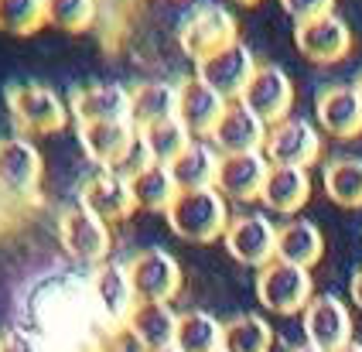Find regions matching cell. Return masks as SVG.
I'll use <instances>...</instances> for the list:
<instances>
[{
	"mask_svg": "<svg viewBox=\"0 0 362 352\" xmlns=\"http://www.w3.org/2000/svg\"><path fill=\"white\" fill-rule=\"evenodd\" d=\"M168 226L185 243H212L226 236L229 229V199L219 188H199V192H181L175 206L164 212Z\"/></svg>",
	"mask_w": 362,
	"mask_h": 352,
	"instance_id": "obj_1",
	"label": "cell"
},
{
	"mask_svg": "<svg viewBox=\"0 0 362 352\" xmlns=\"http://www.w3.org/2000/svg\"><path fill=\"white\" fill-rule=\"evenodd\" d=\"M7 110H11V120L24 134H59L69 127V117H72L69 103L52 86L41 83L14 86L7 93Z\"/></svg>",
	"mask_w": 362,
	"mask_h": 352,
	"instance_id": "obj_2",
	"label": "cell"
},
{
	"mask_svg": "<svg viewBox=\"0 0 362 352\" xmlns=\"http://www.w3.org/2000/svg\"><path fill=\"white\" fill-rule=\"evenodd\" d=\"M59 240L62 250L86 267H100L110 260V250H113V233L110 223H103L100 216H93L86 206H69L59 216Z\"/></svg>",
	"mask_w": 362,
	"mask_h": 352,
	"instance_id": "obj_3",
	"label": "cell"
},
{
	"mask_svg": "<svg viewBox=\"0 0 362 352\" xmlns=\"http://www.w3.org/2000/svg\"><path fill=\"white\" fill-rule=\"evenodd\" d=\"M236 14L222 4H199L192 7L185 18H181V28H178V42H181V52L188 59H205L212 52H219L222 45L236 42Z\"/></svg>",
	"mask_w": 362,
	"mask_h": 352,
	"instance_id": "obj_4",
	"label": "cell"
},
{
	"mask_svg": "<svg viewBox=\"0 0 362 352\" xmlns=\"http://www.w3.org/2000/svg\"><path fill=\"white\" fill-rule=\"evenodd\" d=\"M257 298L267 311H277V315H298L311 305L315 298V284H311V270L294 267V264H284L274 260L257 274Z\"/></svg>",
	"mask_w": 362,
	"mask_h": 352,
	"instance_id": "obj_5",
	"label": "cell"
},
{
	"mask_svg": "<svg viewBox=\"0 0 362 352\" xmlns=\"http://www.w3.org/2000/svg\"><path fill=\"white\" fill-rule=\"evenodd\" d=\"M257 65L260 62H257L253 48L236 38V42L222 45L219 52H212V55L199 59V62H195V76L233 103V100H240L243 89L250 86L253 72H257Z\"/></svg>",
	"mask_w": 362,
	"mask_h": 352,
	"instance_id": "obj_6",
	"label": "cell"
},
{
	"mask_svg": "<svg viewBox=\"0 0 362 352\" xmlns=\"http://www.w3.org/2000/svg\"><path fill=\"white\" fill-rule=\"evenodd\" d=\"M263 154L270 165L281 168H311L322 158V134L318 127L304 117H284L281 124H270Z\"/></svg>",
	"mask_w": 362,
	"mask_h": 352,
	"instance_id": "obj_7",
	"label": "cell"
},
{
	"mask_svg": "<svg viewBox=\"0 0 362 352\" xmlns=\"http://www.w3.org/2000/svg\"><path fill=\"white\" fill-rule=\"evenodd\" d=\"M229 257L243 267L263 270L267 264L277 260V226L263 212H243L229 219V229L222 236Z\"/></svg>",
	"mask_w": 362,
	"mask_h": 352,
	"instance_id": "obj_8",
	"label": "cell"
},
{
	"mask_svg": "<svg viewBox=\"0 0 362 352\" xmlns=\"http://www.w3.org/2000/svg\"><path fill=\"white\" fill-rule=\"evenodd\" d=\"M45 161L24 134L0 137V192L11 199H35L41 188Z\"/></svg>",
	"mask_w": 362,
	"mask_h": 352,
	"instance_id": "obj_9",
	"label": "cell"
},
{
	"mask_svg": "<svg viewBox=\"0 0 362 352\" xmlns=\"http://www.w3.org/2000/svg\"><path fill=\"white\" fill-rule=\"evenodd\" d=\"M240 103L246 110H253L267 127L281 124L284 117H291V106H294V83H291V76L284 72L281 65L260 62L250 86L243 89Z\"/></svg>",
	"mask_w": 362,
	"mask_h": 352,
	"instance_id": "obj_10",
	"label": "cell"
},
{
	"mask_svg": "<svg viewBox=\"0 0 362 352\" xmlns=\"http://www.w3.org/2000/svg\"><path fill=\"white\" fill-rule=\"evenodd\" d=\"M130 281L137 291V301H164L171 305L181 291V264L168 250H141L130 257Z\"/></svg>",
	"mask_w": 362,
	"mask_h": 352,
	"instance_id": "obj_11",
	"label": "cell"
},
{
	"mask_svg": "<svg viewBox=\"0 0 362 352\" xmlns=\"http://www.w3.org/2000/svg\"><path fill=\"white\" fill-rule=\"evenodd\" d=\"M304 342L322 352H339L352 339V315L335 294H315L304 308Z\"/></svg>",
	"mask_w": 362,
	"mask_h": 352,
	"instance_id": "obj_12",
	"label": "cell"
},
{
	"mask_svg": "<svg viewBox=\"0 0 362 352\" xmlns=\"http://www.w3.org/2000/svg\"><path fill=\"white\" fill-rule=\"evenodd\" d=\"M79 206H86L93 216H100L103 223H123L137 212L134 202V188L127 178H120L117 171L100 168L93 171L79 188Z\"/></svg>",
	"mask_w": 362,
	"mask_h": 352,
	"instance_id": "obj_13",
	"label": "cell"
},
{
	"mask_svg": "<svg viewBox=\"0 0 362 352\" xmlns=\"http://www.w3.org/2000/svg\"><path fill=\"white\" fill-rule=\"evenodd\" d=\"M294 45L301 52L304 59L318 65H328V62H339L349 55L352 48V31L345 18H339L335 11L332 14H322L315 21H304V24H294Z\"/></svg>",
	"mask_w": 362,
	"mask_h": 352,
	"instance_id": "obj_14",
	"label": "cell"
},
{
	"mask_svg": "<svg viewBox=\"0 0 362 352\" xmlns=\"http://www.w3.org/2000/svg\"><path fill=\"white\" fill-rule=\"evenodd\" d=\"M89 291H93V301L103 311V318L113 322V325H127L130 311L141 305L137 291H134V281H130V270L117 264V260H106V264L93 270Z\"/></svg>",
	"mask_w": 362,
	"mask_h": 352,
	"instance_id": "obj_15",
	"label": "cell"
},
{
	"mask_svg": "<svg viewBox=\"0 0 362 352\" xmlns=\"http://www.w3.org/2000/svg\"><path fill=\"white\" fill-rule=\"evenodd\" d=\"M315 117L328 137L352 141L362 134V100L356 86H325L315 100Z\"/></svg>",
	"mask_w": 362,
	"mask_h": 352,
	"instance_id": "obj_16",
	"label": "cell"
},
{
	"mask_svg": "<svg viewBox=\"0 0 362 352\" xmlns=\"http://www.w3.org/2000/svg\"><path fill=\"white\" fill-rule=\"evenodd\" d=\"M267 130L270 127L263 124L253 110H246L240 100H233L226 106L222 120L216 124V130L209 134V141H212V147L219 151L222 158L226 154H250V151H263Z\"/></svg>",
	"mask_w": 362,
	"mask_h": 352,
	"instance_id": "obj_17",
	"label": "cell"
},
{
	"mask_svg": "<svg viewBox=\"0 0 362 352\" xmlns=\"http://www.w3.org/2000/svg\"><path fill=\"white\" fill-rule=\"evenodd\" d=\"M267 175H270V161H267L263 151L226 154L219 165V175H216V188L229 202H257Z\"/></svg>",
	"mask_w": 362,
	"mask_h": 352,
	"instance_id": "obj_18",
	"label": "cell"
},
{
	"mask_svg": "<svg viewBox=\"0 0 362 352\" xmlns=\"http://www.w3.org/2000/svg\"><path fill=\"white\" fill-rule=\"evenodd\" d=\"M72 120L79 124H110V120H130V86L120 83H93L79 86L72 96Z\"/></svg>",
	"mask_w": 362,
	"mask_h": 352,
	"instance_id": "obj_19",
	"label": "cell"
},
{
	"mask_svg": "<svg viewBox=\"0 0 362 352\" xmlns=\"http://www.w3.org/2000/svg\"><path fill=\"white\" fill-rule=\"evenodd\" d=\"M226 106H229V100L219 96L212 86H205L199 76L178 83V120L188 127L192 137H199V141H209V134H212L216 124L222 120Z\"/></svg>",
	"mask_w": 362,
	"mask_h": 352,
	"instance_id": "obj_20",
	"label": "cell"
},
{
	"mask_svg": "<svg viewBox=\"0 0 362 352\" xmlns=\"http://www.w3.org/2000/svg\"><path fill=\"white\" fill-rule=\"evenodd\" d=\"M178 322L181 315L164 301H141L127 318V335L141 346V352L151 349H168L178 339Z\"/></svg>",
	"mask_w": 362,
	"mask_h": 352,
	"instance_id": "obj_21",
	"label": "cell"
},
{
	"mask_svg": "<svg viewBox=\"0 0 362 352\" xmlns=\"http://www.w3.org/2000/svg\"><path fill=\"white\" fill-rule=\"evenodd\" d=\"M76 134H79L82 151H86L96 165L113 168L123 154L134 147L141 130L130 124V120H110V124H79Z\"/></svg>",
	"mask_w": 362,
	"mask_h": 352,
	"instance_id": "obj_22",
	"label": "cell"
},
{
	"mask_svg": "<svg viewBox=\"0 0 362 352\" xmlns=\"http://www.w3.org/2000/svg\"><path fill=\"white\" fill-rule=\"evenodd\" d=\"M175 117H178V83L147 79V83L130 86V124L137 130H147Z\"/></svg>",
	"mask_w": 362,
	"mask_h": 352,
	"instance_id": "obj_23",
	"label": "cell"
},
{
	"mask_svg": "<svg viewBox=\"0 0 362 352\" xmlns=\"http://www.w3.org/2000/svg\"><path fill=\"white\" fill-rule=\"evenodd\" d=\"M308 195H311V175H308V168L270 165V175H267L263 192H260V202L270 209V212L294 216V212L304 209Z\"/></svg>",
	"mask_w": 362,
	"mask_h": 352,
	"instance_id": "obj_24",
	"label": "cell"
},
{
	"mask_svg": "<svg viewBox=\"0 0 362 352\" xmlns=\"http://www.w3.org/2000/svg\"><path fill=\"white\" fill-rule=\"evenodd\" d=\"M325 253V236L311 219H287L277 226V260L311 270Z\"/></svg>",
	"mask_w": 362,
	"mask_h": 352,
	"instance_id": "obj_25",
	"label": "cell"
},
{
	"mask_svg": "<svg viewBox=\"0 0 362 352\" xmlns=\"http://www.w3.org/2000/svg\"><path fill=\"white\" fill-rule=\"evenodd\" d=\"M222 154L212 147V141H192L188 151L171 165V175L178 182L181 192H199V188H216V175H219Z\"/></svg>",
	"mask_w": 362,
	"mask_h": 352,
	"instance_id": "obj_26",
	"label": "cell"
},
{
	"mask_svg": "<svg viewBox=\"0 0 362 352\" xmlns=\"http://www.w3.org/2000/svg\"><path fill=\"white\" fill-rule=\"evenodd\" d=\"M130 188H134L137 209H144V212H168L181 195V188L168 165H147L137 178H130Z\"/></svg>",
	"mask_w": 362,
	"mask_h": 352,
	"instance_id": "obj_27",
	"label": "cell"
},
{
	"mask_svg": "<svg viewBox=\"0 0 362 352\" xmlns=\"http://www.w3.org/2000/svg\"><path fill=\"white\" fill-rule=\"evenodd\" d=\"M325 195L342 209H362V158H332L322 168Z\"/></svg>",
	"mask_w": 362,
	"mask_h": 352,
	"instance_id": "obj_28",
	"label": "cell"
},
{
	"mask_svg": "<svg viewBox=\"0 0 362 352\" xmlns=\"http://www.w3.org/2000/svg\"><path fill=\"white\" fill-rule=\"evenodd\" d=\"M222 329H226V322H219L212 311L192 308L181 315L175 346L181 352H216L222 349Z\"/></svg>",
	"mask_w": 362,
	"mask_h": 352,
	"instance_id": "obj_29",
	"label": "cell"
},
{
	"mask_svg": "<svg viewBox=\"0 0 362 352\" xmlns=\"http://www.w3.org/2000/svg\"><path fill=\"white\" fill-rule=\"evenodd\" d=\"M222 349L226 352H270L274 349V329L260 315H236L222 329Z\"/></svg>",
	"mask_w": 362,
	"mask_h": 352,
	"instance_id": "obj_30",
	"label": "cell"
},
{
	"mask_svg": "<svg viewBox=\"0 0 362 352\" xmlns=\"http://www.w3.org/2000/svg\"><path fill=\"white\" fill-rule=\"evenodd\" d=\"M141 141L154 165L171 168L181 154L188 151V144H192L195 137H192V130L175 117V120H164V124H154V127H147V130H141Z\"/></svg>",
	"mask_w": 362,
	"mask_h": 352,
	"instance_id": "obj_31",
	"label": "cell"
},
{
	"mask_svg": "<svg viewBox=\"0 0 362 352\" xmlns=\"http://www.w3.org/2000/svg\"><path fill=\"white\" fill-rule=\"evenodd\" d=\"M96 0H45V24L59 31H86L96 24Z\"/></svg>",
	"mask_w": 362,
	"mask_h": 352,
	"instance_id": "obj_32",
	"label": "cell"
},
{
	"mask_svg": "<svg viewBox=\"0 0 362 352\" xmlns=\"http://www.w3.org/2000/svg\"><path fill=\"white\" fill-rule=\"evenodd\" d=\"M45 24V0H0V31L31 35Z\"/></svg>",
	"mask_w": 362,
	"mask_h": 352,
	"instance_id": "obj_33",
	"label": "cell"
},
{
	"mask_svg": "<svg viewBox=\"0 0 362 352\" xmlns=\"http://www.w3.org/2000/svg\"><path fill=\"white\" fill-rule=\"evenodd\" d=\"M281 7L294 18V24H304L322 18V14H332L335 0H281Z\"/></svg>",
	"mask_w": 362,
	"mask_h": 352,
	"instance_id": "obj_34",
	"label": "cell"
},
{
	"mask_svg": "<svg viewBox=\"0 0 362 352\" xmlns=\"http://www.w3.org/2000/svg\"><path fill=\"white\" fill-rule=\"evenodd\" d=\"M4 352H41L31 332H11L4 339Z\"/></svg>",
	"mask_w": 362,
	"mask_h": 352,
	"instance_id": "obj_35",
	"label": "cell"
},
{
	"mask_svg": "<svg viewBox=\"0 0 362 352\" xmlns=\"http://www.w3.org/2000/svg\"><path fill=\"white\" fill-rule=\"evenodd\" d=\"M349 294H352V301L362 308V267L356 270V277H352V284H349Z\"/></svg>",
	"mask_w": 362,
	"mask_h": 352,
	"instance_id": "obj_36",
	"label": "cell"
},
{
	"mask_svg": "<svg viewBox=\"0 0 362 352\" xmlns=\"http://www.w3.org/2000/svg\"><path fill=\"white\" fill-rule=\"evenodd\" d=\"M287 352H322V349H315V346H308V342H301V346H294V349H287Z\"/></svg>",
	"mask_w": 362,
	"mask_h": 352,
	"instance_id": "obj_37",
	"label": "cell"
},
{
	"mask_svg": "<svg viewBox=\"0 0 362 352\" xmlns=\"http://www.w3.org/2000/svg\"><path fill=\"white\" fill-rule=\"evenodd\" d=\"M339 352H362V346H359V342H349V346H345V349H339Z\"/></svg>",
	"mask_w": 362,
	"mask_h": 352,
	"instance_id": "obj_38",
	"label": "cell"
},
{
	"mask_svg": "<svg viewBox=\"0 0 362 352\" xmlns=\"http://www.w3.org/2000/svg\"><path fill=\"white\" fill-rule=\"evenodd\" d=\"M352 86H356V93H359V100H362V76H359V79H356Z\"/></svg>",
	"mask_w": 362,
	"mask_h": 352,
	"instance_id": "obj_39",
	"label": "cell"
},
{
	"mask_svg": "<svg viewBox=\"0 0 362 352\" xmlns=\"http://www.w3.org/2000/svg\"><path fill=\"white\" fill-rule=\"evenodd\" d=\"M151 352H181L178 346H168V349H151Z\"/></svg>",
	"mask_w": 362,
	"mask_h": 352,
	"instance_id": "obj_40",
	"label": "cell"
},
{
	"mask_svg": "<svg viewBox=\"0 0 362 352\" xmlns=\"http://www.w3.org/2000/svg\"><path fill=\"white\" fill-rule=\"evenodd\" d=\"M233 4H260V0H233Z\"/></svg>",
	"mask_w": 362,
	"mask_h": 352,
	"instance_id": "obj_41",
	"label": "cell"
},
{
	"mask_svg": "<svg viewBox=\"0 0 362 352\" xmlns=\"http://www.w3.org/2000/svg\"><path fill=\"white\" fill-rule=\"evenodd\" d=\"M0 352H4V339H0Z\"/></svg>",
	"mask_w": 362,
	"mask_h": 352,
	"instance_id": "obj_42",
	"label": "cell"
},
{
	"mask_svg": "<svg viewBox=\"0 0 362 352\" xmlns=\"http://www.w3.org/2000/svg\"><path fill=\"white\" fill-rule=\"evenodd\" d=\"M216 352H226V349H216Z\"/></svg>",
	"mask_w": 362,
	"mask_h": 352,
	"instance_id": "obj_43",
	"label": "cell"
}]
</instances>
